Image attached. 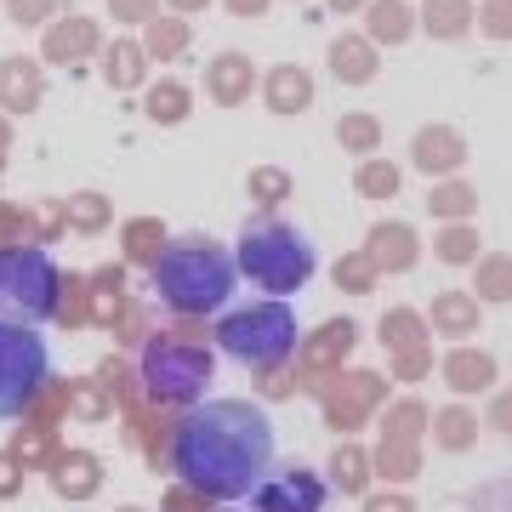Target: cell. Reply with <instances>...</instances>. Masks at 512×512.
<instances>
[{
  "label": "cell",
  "mask_w": 512,
  "mask_h": 512,
  "mask_svg": "<svg viewBox=\"0 0 512 512\" xmlns=\"http://www.w3.org/2000/svg\"><path fill=\"white\" fill-rule=\"evenodd\" d=\"M239 268L251 274V285L274 296H291L313 279V245L302 228L279 217H251L245 234H239Z\"/></svg>",
  "instance_id": "obj_3"
},
{
  "label": "cell",
  "mask_w": 512,
  "mask_h": 512,
  "mask_svg": "<svg viewBox=\"0 0 512 512\" xmlns=\"http://www.w3.org/2000/svg\"><path fill=\"white\" fill-rule=\"evenodd\" d=\"M234 6H239V12H256V6H262V0H234Z\"/></svg>",
  "instance_id": "obj_16"
},
{
  "label": "cell",
  "mask_w": 512,
  "mask_h": 512,
  "mask_svg": "<svg viewBox=\"0 0 512 512\" xmlns=\"http://www.w3.org/2000/svg\"><path fill=\"white\" fill-rule=\"evenodd\" d=\"M239 80H245V74H239V63H222V69H217V92H222V97H234V92H239Z\"/></svg>",
  "instance_id": "obj_10"
},
{
  "label": "cell",
  "mask_w": 512,
  "mask_h": 512,
  "mask_svg": "<svg viewBox=\"0 0 512 512\" xmlns=\"http://www.w3.org/2000/svg\"><path fill=\"white\" fill-rule=\"evenodd\" d=\"M256 507L262 512H319L325 507V484L313 473H279L256 484Z\"/></svg>",
  "instance_id": "obj_8"
},
{
  "label": "cell",
  "mask_w": 512,
  "mask_h": 512,
  "mask_svg": "<svg viewBox=\"0 0 512 512\" xmlns=\"http://www.w3.org/2000/svg\"><path fill=\"white\" fill-rule=\"evenodd\" d=\"M365 188H393V171H365Z\"/></svg>",
  "instance_id": "obj_15"
},
{
  "label": "cell",
  "mask_w": 512,
  "mask_h": 512,
  "mask_svg": "<svg viewBox=\"0 0 512 512\" xmlns=\"http://www.w3.org/2000/svg\"><path fill=\"white\" fill-rule=\"evenodd\" d=\"M46 376H52V359H46L40 330L0 319V416H23L46 387Z\"/></svg>",
  "instance_id": "obj_6"
},
{
  "label": "cell",
  "mask_w": 512,
  "mask_h": 512,
  "mask_svg": "<svg viewBox=\"0 0 512 512\" xmlns=\"http://www.w3.org/2000/svg\"><path fill=\"white\" fill-rule=\"evenodd\" d=\"M148 387L160 393V399H194L205 387V376H211V359L194 348H171V342H160V348H148Z\"/></svg>",
  "instance_id": "obj_7"
},
{
  "label": "cell",
  "mask_w": 512,
  "mask_h": 512,
  "mask_svg": "<svg viewBox=\"0 0 512 512\" xmlns=\"http://www.w3.org/2000/svg\"><path fill=\"white\" fill-rule=\"evenodd\" d=\"M154 291L171 313H217L228 296H234V256L211 245L200 234L171 239L160 256H154Z\"/></svg>",
  "instance_id": "obj_2"
},
{
  "label": "cell",
  "mask_w": 512,
  "mask_h": 512,
  "mask_svg": "<svg viewBox=\"0 0 512 512\" xmlns=\"http://www.w3.org/2000/svg\"><path fill=\"white\" fill-rule=\"evenodd\" d=\"M308 74H296V69H285V74H274V109L279 114H291V109H308Z\"/></svg>",
  "instance_id": "obj_9"
},
{
  "label": "cell",
  "mask_w": 512,
  "mask_h": 512,
  "mask_svg": "<svg viewBox=\"0 0 512 512\" xmlns=\"http://www.w3.org/2000/svg\"><path fill=\"white\" fill-rule=\"evenodd\" d=\"M12 6H18V12H12V18H40V6H46V0H12Z\"/></svg>",
  "instance_id": "obj_13"
},
{
  "label": "cell",
  "mask_w": 512,
  "mask_h": 512,
  "mask_svg": "<svg viewBox=\"0 0 512 512\" xmlns=\"http://www.w3.org/2000/svg\"><path fill=\"white\" fill-rule=\"evenodd\" d=\"M376 23H382L387 35H399V29H404V18H399V6H382V12H376Z\"/></svg>",
  "instance_id": "obj_11"
},
{
  "label": "cell",
  "mask_w": 512,
  "mask_h": 512,
  "mask_svg": "<svg viewBox=\"0 0 512 512\" xmlns=\"http://www.w3.org/2000/svg\"><path fill=\"white\" fill-rule=\"evenodd\" d=\"M256 188H262V200H279V188H285V183H279L274 171H268V177H256Z\"/></svg>",
  "instance_id": "obj_14"
},
{
  "label": "cell",
  "mask_w": 512,
  "mask_h": 512,
  "mask_svg": "<svg viewBox=\"0 0 512 512\" xmlns=\"http://www.w3.org/2000/svg\"><path fill=\"white\" fill-rule=\"evenodd\" d=\"M217 348L251 370H279L296 353V313L285 302H256L217 325Z\"/></svg>",
  "instance_id": "obj_4"
},
{
  "label": "cell",
  "mask_w": 512,
  "mask_h": 512,
  "mask_svg": "<svg viewBox=\"0 0 512 512\" xmlns=\"http://www.w3.org/2000/svg\"><path fill=\"white\" fill-rule=\"evenodd\" d=\"M171 467L211 501L256 495V484L274 467V421L245 399H211L177 421Z\"/></svg>",
  "instance_id": "obj_1"
},
{
  "label": "cell",
  "mask_w": 512,
  "mask_h": 512,
  "mask_svg": "<svg viewBox=\"0 0 512 512\" xmlns=\"http://www.w3.org/2000/svg\"><path fill=\"white\" fill-rule=\"evenodd\" d=\"M57 262L40 245H6L0 251V319L6 325H40L57 308Z\"/></svg>",
  "instance_id": "obj_5"
},
{
  "label": "cell",
  "mask_w": 512,
  "mask_h": 512,
  "mask_svg": "<svg viewBox=\"0 0 512 512\" xmlns=\"http://www.w3.org/2000/svg\"><path fill=\"white\" fill-rule=\"evenodd\" d=\"M456 12H461V0H439V29H456Z\"/></svg>",
  "instance_id": "obj_12"
}]
</instances>
